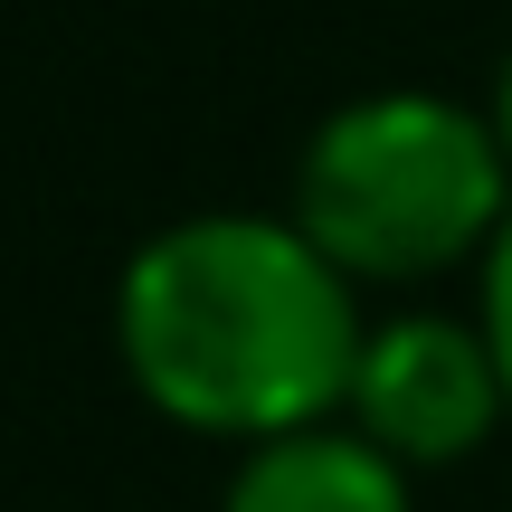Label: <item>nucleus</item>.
<instances>
[{
    "label": "nucleus",
    "instance_id": "nucleus-1",
    "mask_svg": "<svg viewBox=\"0 0 512 512\" xmlns=\"http://www.w3.org/2000/svg\"><path fill=\"white\" fill-rule=\"evenodd\" d=\"M361 342V285L275 209H190L114 275V351L143 408L238 456L332 427Z\"/></svg>",
    "mask_w": 512,
    "mask_h": 512
},
{
    "label": "nucleus",
    "instance_id": "nucleus-2",
    "mask_svg": "<svg viewBox=\"0 0 512 512\" xmlns=\"http://www.w3.org/2000/svg\"><path fill=\"white\" fill-rule=\"evenodd\" d=\"M285 219L351 285H427L446 266H484L512 219V162L484 105L380 86L313 124Z\"/></svg>",
    "mask_w": 512,
    "mask_h": 512
},
{
    "label": "nucleus",
    "instance_id": "nucleus-3",
    "mask_svg": "<svg viewBox=\"0 0 512 512\" xmlns=\"http://www.w3.org/2000/svg\"><path fill=\"white\" fill-rule=\"evenodd\" d=\"M342 418L389 465L427 475V465H465L475 446H494V427H512V399H503V361L484 342V323L389 313V323H370L361 361H351Z\"/></svg>",
    "mask_w": 512,
    "mask_h": 512
},
{
    "label": "nucleus",
    "instance_id": "nucleus-4",
    "mask_svg": "<svg viewBox=\"0 0 512 512\" xmlns=\"http://www.w3.org/2000/svg\"><path fill=\"white\" fill-rule=\"evenodd\" d=\"M219 512H418V494L361 427H294L228 465Z\"/></svg>",
    "mask_w": 512,
    "mask_h": 512
},
{
    "label": "nucleus",
    "instance_id": "nucleus-5",
    "mask_svg": "<svg viewBox=\"0 0 512 512\" xmlns=\"http://www.w3.org/2000/svg\"><path fill=\"white\" fill-rule=\"evenodd\" d=\"M475 323H484V342H494L503 399H512V219H503V238L484 247V304H475Z\"/></svg>",
    "mask_w": 512,
    "mask_h": 512
},
{
    "label": "nucleus",
    "instance_id": "nucleus-6",
    "mask_svg": "<svg viewBox=\"0 0 512 512\" xmlns=\"http://www.w3.org/2000/svg\"><path fill=\"white\" fill-rule=\"evenodd\" d=\"M484 124H494V143H503V162H512V57L494 67V105H484Z\"/></svg>",
    "mask_w": 512,
    "mask_h": 512
}]
</instances>
